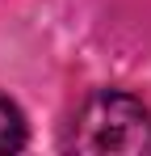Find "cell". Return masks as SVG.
<instances>
[{
	"mask_svg": "<svg viewBox=\"0 0 151 156\" xmlns=\"http://www.w3.org/2000/svg\"><path fill=\"white\" fill-rule=\"evenodd\" d=\"M21 144H25V118L8 97H0V152H17Z\"/></svg>",
	"mask_w": 151,
	"mask_h": 156,
	"instance_id": "cell-2",
	"label": "cell"
},
{
	"mask_svg": "<svg viewBox=\"0 0 151 156\" xmlns=\"http://www.w3.org/2000/svg\"><path fill=\"white\" fill-rule=\"evenodd\" d=\"M67 148L84 156H151V114L126 93H92L67 127Z\"/></svg>",
	"mask_w": 151,
	"mask_h": 156,
	"instance_id": "cell-1",
	"label": "cell"
}]
</instances>
